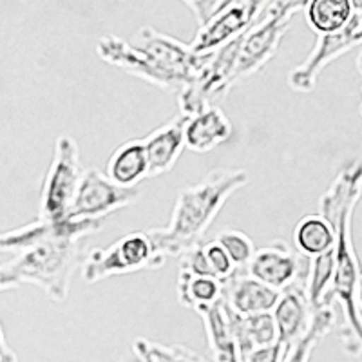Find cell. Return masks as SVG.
I'll list each match as a JSON object with an SVG mask.
<instances>
[{"label":"cell","instance_id":"cell-10","mask_svg":"<svg viewBox=\"0 0 362 362\" xmlns=\"http://www.w3.org/2000/svg\"><path fill=\"white\" fill-rule=\"evenodd\" d=\"M312 259L290 247L286 241H274L263 248H255L247 272L252 277L283 292L290 286H306Z\"/></svg>","mask_w":362,"mask_h":362},{"label":"cell","instance_id":"cell-25","mask_svg":"<svg viewBox=\"0 0 362 362\" xmlns=\"http://www.w3.org/2000/svg\"><path fill=\"white\" fill-rule=\"evenodd\" d=\"M214 239L225 248L235 268L247 270L248 263H250L255 254V245L250 235L238 230V228H225V230L218 232Z\"/></svg>","mask_w":362,"mask_h":362},{"label":"cell","instance_id":"cell-15","mask_svg":"<svg viewBox=\"0 0 362 362\" xmlns=\"http://www.w3.org/2000/svg\"><path fill=\"white\" fill-rule=\"evenodd\" d=\"M277 328V341L288 350L305 334L312 321L313 308L308 300L306 286H290L281 292L276 308L272 310Z\"/></svg>","mask_w":362,"mask_h":362},{"label":"cell","instance_id":"cell-21","mask_svg":"<svg viewBox=\"0 0 362 362\" xmlns=\"http://www.w3.org/2000/svg\"><path fill=\"white\" fill-rule=\"evenodd\" d=\"M293 243L303 255L313 259L317 255L335 248L337 234L334 225L321 214H306L293 228Z\"/></svg>","mask_w":362,"mask_h":362},{"label":"cell","instance_id":"cell-31","mask_svg":"<svg viewBox=\"0 0 362 362\" xmlns=\"http://www.w3.org/2000/svg\"><path fill=\"white\" fill-rule=\"evenodd\" d=\"M181 2L194 13V17L199 22V25L206 24L210 17L218 11L219 6L223 4V0H181Z\"/></svg>","mask_w":362,"mask_h":362},{"label":"cell","instance_id":"cell-18","mask_svg":"<svg viewBox=\"0 0 362 362\" xmlns=\"http://www.w3.org/2000/svg\"><path fill=\"white\" fill-rule=\"evenodd\" d=\"M228 322H230L232 337L235 341L239 361L243 362L247 355L255 348L270 346L277 342V328L272 312L252 313V315H239L234 310L225 305Z\"/></svg>","mask_w":362,"mask_h":362},{"label":"cell","instance_id":"cell-12","mask_svg":"<svg viewBox=\"0 0 362 362\" xmlns=\"http://www.w3.org/2000/svg\"><path fill=\"white\" fill-rule=\"evenodd\" d=\"M103 228V219H62L45 221L38 218L13 230L0 232V252L22 254L51 239H86Z\"/></svg>","mask_w":362,"mask_h":362},{"label":"cell","instance_id":"cell-29","mask_svg":"<svg viewBox=\"0 0 362 362\" xmlns=\"http://www.w3.org/2000/svg\"><path fill=\"white\" fill-rule=\"evenodd\" d=\"M202 245L196 248H192V250H189L187 254L181 255L180 270L189 272V274H192V276L214 277V274H212V270H210V267H209V261H206L205 252H203Z\"/></svg>","mask_w":362,"mask_h":362},{"label":"cell","instance_id":"cell-33","mask_svg":"<svg viewBox=\"0 0 362 362\" xmlns=\"http://www.w3.org/2000/svg\"><path fill=\"white\" fill-rule=\"evenodd\" d=\"M134 354L138 357V362H158L148 350L147 339H136L134 341Z\"/></svg>","mask_w":362,"mask_h":362},{"label":"cell","instance_id":"cell-16","mask_svg":"<svg viewBox=\"0 0 362 362\" xmlns=\"http://www.w3.org/2000/svg\"><path fill=\"white\" fill-rule=\"evenodd\" d=\"M185 119V116L177 115L169 124L154 129L144 138L148 160V177H158L174 169L181 153L185 151V140H183Z\"/></svg>","mask_w":362,"mask_h":362},{"label":"cell","instance_id":"cell-20","mask_svg":"<svg viewBox=\"0 0 362 362\" xmlns=\"http://www.w3.org/2000/svg\"><path fill=\"white\" fill-rule=\"evenodd\" d=\"M198 315L205 322L206 339H209L210 351L214 355V362H241L223 299L214 305L199 308Z\"/></svg>","mask_w":362,"mask_h":362},{"label":"cell","instance_id":"cell-9","mask_svg":"<svg viewBox=\"0 0 362 362\" xmlns=\"http://www.w3.org/2000/svg\"><path fill=\"white\" fill-rule=\"evenodd\" d=\"M141 198L138 187H122L100 169L83 170L78 190L71 203L69 219H105Z\"/></svg>","mask_w":362,"mask_h":362},{"label":"cell","instance_id":"cell-17","mask_svg":"<svg viewBox=\"0 0 362 362\" xmlns=\"http://www.w3.org/2000/svg\"><path fill=\"white\" fill-rule=\"evenodd\" d=\"M230 119L218 105L203 109L198 115L187 118L185 127H183L185 148L199 154L214 151L216 147L230 140Z\"/></svg>","mask_w":362,"mask_h":362},{"label":"cell","instance_id":"cell-19","mask_svg":"<svg viewBox=\"0 0 362 362\" xmlns=\"http://www.w3.org/2000/svg\"><path fill=\"white\" fill-rule=\"evenodd\" d=\"M105 174L122 187H138L140 181L148 177V160L144 138L118 145L109 158Z\"/></svg>","mask_w":362,"mask_h":362},{"label":"cell","instance_id":"cell-30","mask_svg":"<svg viewBox=\"0 0 362 362\" xmlns=\"http://www.w3.org/2000/svg\"><path fill=\"white\" fill-rule=\"evenodd\" d=\"M284 354L286 348L277 341L270 346H261L252 350L243 362H283Z\"/></svg>","mask_w":362,"mask_h":362},{"label":"cell","instance_id":"cell-7","mask_svg":"<svg viewBox=\"0 0 362 362\" xmlns=\"http://www.w3.org/2000/svg\"><path fill=\"white\" fill-rule=\"evenodd\" d=\"M243 35L221 45L219 49L212 51L210 60L199 71L198 76L185 89L177 93V105H180L181 116L190 118V116L202 112L203 109L212 107L216 102H221L228 95V90L235 86L234 69Z\"/></svg>","mask_w":362,"mask_h":362},{"label":"cell","instance_id":"cell-35","mask_svg":"<svg viewBox=\"0 0 362 362\" xmlns=\"http://www.w3.org/2000/svg\"><path fill=\"white\" fill-rule=\"evenodd\" d=\"M357 303H358V310H361V315H362V272H361V277H358V286H357Z\"/></svg>","mask_w":362,"mask_h":362},{"label":"cell","instance_id":"cell-22","mask_svg":"<svg viewBox=\"0 0 362 362\" xmlns=\"http://www.w3.org/2000/svg\"><path fill=\"white\" fill-rule=\"evenodd\" d=\"M354 0H310L306 6V22L315 35L337 33L354 15Z\"/></svg>","mask_w":362,"mask_h":362},{"label":"cell","instance_id":"cell-4","mask_svg":"<svg viewBox=\"0 0 362 362\" xmlns=\"http://www.w3.org/2000/svg\"><path fill=\"white\" fill-rule=\"evenodd\" d=\"M83 239H51L17 254L9 263L13 276L35 284L49 299L64 303L69 297L71 279L83 263Z\"/></svg>","mask_w":362,"mask_h":362},{"label":"cell","instance_id":"cell-27","mask_svg":"<svg viewBox=\"0 0 362 362\" xmlns=\"http://www.w3.org/2000/svg\"><path fill=\"white\" fill-rule=\"evenodd\" d=\"M148 350L158 362H210L194 350L181 344H156L148 341Z\"/></svg>","mask_w":362,"mask_h":362},{"label":"cell","instance_id":"cell-2","mask_svg":"<svg viewBox=\"0 0 362 362\" xmlns=\"http://www.w3.org/2000/svg\"><path fill=\"white\" fill-rule=\"evenodd\" d=\"M96 53L103 62L170 93L185 89L212 54L196 53L190 44L154 28H141L134 42L103 35L96 44Z\"/></svg>","mask_w":362,"mask_h":362},{"label":"cell","instance_id":"cell-13","mask_svg":"<svg viewBox=\"0 0 362 362\" xmlns=\"http://www.w3.org/2000/svg\"><path fill=\"white\" fill-rule=\"evenodd\" d=\"M292 18H264L255 22L241 37L238 60H235V83L259 73L276 57L281 40L290 28Z\"/></svg>","mask_w":362,"mask_h":362},{"label":"cell","instance_id":"cell-34","mask_svg":"<svg viewBox=\"0 0 362 362\" xmlns=\"http://www.w3.org/2000/svg\"><path fill=\"white\" fill-rule=\"evenodd\" d=\"M0 362H18L15 351H13L8 346V342H6L2 325H0Z\"/></svg>","mask_w":362,"mask_h":362},{"label":"cell","instance_id":"cell-1","mask_svg":"<svg viewBox=\"0 0 362 362\" xmlns=\"http://www.w3.org/2000/svg\"><path fill=\"white\" fill-rule=\"evenodd\" d=\"M362 198V158L346 163L334 183L321 196V212L335 228V270L334 279L329 284L325 306H334L339 303L342 308V332L341 339L346 351L354 357L362 354V315L357 303V286L361 277V263L355 252L351 221L357 203Z\"/></svg>","mask_w":362,"mask_h":362},{"label":"cell","instance_id":"cell-5","mask_svg":"<svg viewBox=\"0 0 362 362\" xmlns=\"http://www.w3.org/2000/svg\"><path fill=\"white\" fill-rule=\"evenodd\" d=\"M82 158L78 144L62 134L54 144L53 160L45 173L38 202V218L45 221H62L67 218L74 194L82 181Z\"/></svg>","mask_w":362,"mask_h":362},{"label":"cell","instance_id":"cell-32","mask_svg":"<svg viewBox=\"0 0 362 362\" xmlns=\"http://www.w3.org/2000/svg\"><path fill=\"white\" fill-rule=\"evenodd\" d=\"M18 286H21V281L13 276V272L9 270L8 264H0V292L18 288Z\"/></svg>","mask_w":362,"mask_h":362},{"label":"cell","instance_id":"cell-26","mask_svg":"<svg viewBox=\"0 0 362 362\" xmlns=\"http://www.w3.org/2000/svg\"><path fill=\"white\" fill-rule=\"evenodd\" d=\"M202 247H203V252H205L206 261H209L210 270H212L214 277H218L219 281H226L228 277H232L235 272L239 270V268L234 267V263H232V259L228 257L226 250L218 243V241H216V239L206 241V243H203Z\"/></svg>","mask_w":362,"mask_h":362},{"label":"cell","instance_id":"cell-36","mask_svg":"<svg viewBox=\"0 0 362 362\" xmlns=\"http://www.w3.org/2000/svg\"><path fill=\"white\" fill-rule=\"evenodd\" d=\"M357 71L358 74H361V80H362V51L357 57ZM361 93H362V86H361ZM358 111H361V116H362V100H361V107H358Z\"/></svg>","mask_w":362,"mask_h":362},{"label":"cell","instance_id":"cell-8","mask_svg":"<svg viewBox=\"0 0 362 362\" xmlns=\"http://www.w3.org/2000/svg\"><path fill=\"white\" fill-rule=\"evenodd\" d=\"M355 9L350 22L332 35H319L313 49L303 64L293 67L288 74V86L296 93H312L319 74L326 66L337 60L350 49L362 45V0H354Z\"/></svg>","mask_w":362,"mask_h":362},{"label":"cell","instance_id":"cell-24","mask_svg":"<svg viewBox=\"0 0 362 362\" xmlns=\"http://www.w3.org/2000/svg\"><path fill=\"white\" fill-rule=\"evenodd\" d=\"M335 321H337V313L334 306H322L315 310L308 329L286 350L283 362H310L315 346L335 328Z\"/></svg>","mask_w":362,"mask_h":362},{"label":"cell","instance_id":"cell-11","mask_svg":"<svg viewBox=\"0 0 362 362\" xmlns=\"http://www.w3.org/2000/svg\"><path fill=\"white\" fill-rule=\"evenodd\" d=\"M268 0H230L223 4L210 17L206 24L199 25L198 33L190 42L196 53H212L228 44L239 35L247 33L257 22Z\"/></svg>","mask_w":362,"mask_h":362},{"label":"cell","instance_id":"cell-23","mask_svg":"<svg viewBox=\"0 0 362 362\" xmlns=\"http://www.w3.org/2000/svg\"><path fill=\"white\" fill-rule=\"evenodd\" d=\"M223 297V281L210 276H192L180 270L177 274V299L183 306L198 312L199 308L214 305Z\"/></svg>","mask_w":362,"mask_h":362},{"label":"cell","instance_id":"cell-14","mask_svg":"<svg viewBox=\"0 0 362 362\" xmlns=\"http://www.w3.org/2000/svg\"><path fill=\"white\" fill-rule=\"evenodd\" d=\"M279 297L281 292L252 277L247 270H238L223 281V303L239 315L272 312Z\"/></svg>","mask_w":362,"mask_h":362},{"label":"cell","instance_id":"cell-6","mask_svg":"<svg viewBox=\"0 0 362 362\" xmlns=\"http://www.w3.org/2000/svg\"><path fill=\"white\" fill-rule=\"evenodd\" d=\"M167 261L156 254L145 232H131L105 248H95L83 257L82 277L86 283H98L112 276L140 270H158Z\"/></svg>","mask_w":362,"mask_h":362},{"label":"cell","instance_id":"cell-3","mask_svg":"<svg viewBox=\"0 0 362 362\" xmlns=\"http://www.w3.org/2000/svg\"><path fill=\"white\" fill-rule=\"evenodd\" d=\"M248 185V173L243 169H216L199 183L181 189L174 203L167 226L147 230L148 239L160 257H181L205 243V235L223 205Z\"/></svg>","mask_w":362,"mask_h":362},{"label":"cell","instance_id":"cell-28","mask_svg":"<svg viewBox=\"0 0 362 362\" xmlns=\"http://www.w3.org/2000/svg\"><path fill=\"white\" fill-rule=\"evenodd\" d=\"M310 0H268L257 22L264 18H292L297 11L306 9Z\"/></svg>","mask_w":362,"mask_h":362}]
</instances>
